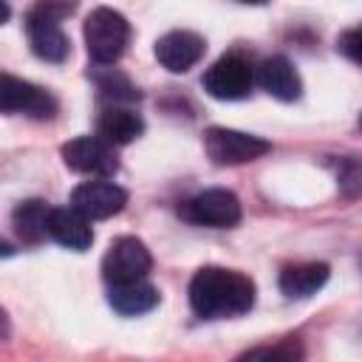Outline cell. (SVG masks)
Segmentation results:
<instances>
[{
	"label": "cell",
	"mask_w": 362,
	"mask_h": 362,
	"mask_svg": "<svg viewBox=\"0 0 362 362\" xmlns=\"http://www.w3.org/2000/svg\"><path fill=\"white\" fill-rule=\"evenodd\" d=\"M328 263H288L280 272V291L288 300H305L328 283Z\"/></svg>",
	"instance_id": "cell-14"
},
{
	"label": "cell",
	"mask_w": 362,
	"mask_h": 362,
	"mask_svg": "<svg viewBox=\"0 0 362 362\" xmlns=\"http://www.w3.org/2000/svg\"><path fill=\"white\" fill-rule=\"evenodd\" d=\"M150 266H153L150 249L133 235L116 238L110 243V249L105 252V257H102V274L110 286L139 283L150 274Z\"/></svg>",
	"instance_id": "cell-6"
},
{
	"label": "cell",
	"mask_w": 362,
	"mask_h": 362,
	"mask_svg": "<svg viewBox=\"0 0 362 362\" xmlns=\"http://www.w3.org/2000/svg\"><path fill=\"white\" fill-rule=\"evenodd\" d=\"M48 235L65 246V249H74V252H82L93 243V229H90V221L76 212L74 206H57L51 209V221H48Z\"/></svg>",
	"instance_id": "cell-13"
},
{
	"label": "cell",
	"mask_w": 362,
	"mask_h": 362,
	"mask_svg": "<svg viewBox=\"0 0 362 362\" xmlns=\"http://www.w3.org/2000/svg\"><path fill=\"white\" fill-rule=\"evenodd\" d=\"M178 215L195 226H209V229H229L240 221V201L232 189L212 187L204 189L192 198H187L178 206Z\"/></svg>",
	"instance_id": "cell-5"
},
{
	"label": "cell",
	"mask_w": 362,
	"mask_h": 362,
	"mask_svg": "<svg viewBox=\"0 0 362 362\" xmlns=\"http://www.w3.org/2000/svg\"><path fill=\"white\" fill-rule=\"evenodd\" d=\"M124 204H127V192L107 178L85 181L71 192V206L82 212L88 221H105L110 215H119Z\"/></svg>",
	"instance_id": "cell-10"
},
{
	"label": "cell",
	"mask_w": 362,
	"mask_h": 362,
	"mask_svg": "<svg viewBox=\"0 0 362 362\" xmlns=\"http://www.w3.org/2000/svg\"><path fill=\"white\" fill-rule=\"evenodd\" d=\"M255 280L238 269L204 266L189 280V305L204 320L240 317L255 305Z\"/></svg>",
	"instance_id": "cell-1"
},
{
	"label": "cell",
	"mask_w": 362,
	"mask_h": 362,
	"mask_svg": "<svg viewBox=\"0 0 362 362\" xmlns=\"http://www.w3.org/2000/svg\"><path fill=\"white\" fill-rule=\"evenodd\" d=\"M257 85H260L269 96H274V99H280V102H294V99H300V93H303V82H300L297 68H294L286 57H280V54L266 57V59L257 65Z\"/></svg>",
	"instance_id": "cell-12"
},
{
	"label": "cell",
	"mask_w": 362,
	"mask_h": 362,
	"mask_svg": "<svg viewBox=\"0 0 362 362\" xmlns=\"http://www.w3.org/2000/svg\"><path fill=\"white\" fill-rule=\"evenodd\" d=\"M337 184L345 198H362V158L359 156H348L339 161Z\"/></svg>",
	"instance_id": "cell-19"
},
{
	"label": "cell",
	"mask_w": 362,
	"mask_h": 362,
	"mask_svg": "<svg viewBox=\"0 0 362 362\" xmlns=\"http://www.w3.org/2000/svg\"><path fill=\"white\" fill-rule=\"evenodd\" d=\"M359 127H362V116H359Z\"/></svg>",
	"instance_id": "cell-23"
},
{
	"label": "cell",
	"mask_w": 362,
	"mask_h": 362,
	"mask_svg": "<svg viewBox=\"0 0 362 362\" xmlns=\"http://www.w3.org/2000/svg\"><path fill=\"white\" fill-rule=\"evenodd\" d=\"M48 221H51V206H45V201L40 198L20 201L11 212V226L25 246L42 243V238L48 235Z\"/></svg>",
	"instance_id": "cell-16"
},
{
	"label": "cell",
	"mask_w": 362,
	"mask_h": 362,
	"mask_svg": "<svg viewBox=\"0 0 362 362\" xmlns=\"http://www.w3.org/2000/svg\"><path fill=\"white\" fill-rule=\"evenodd\" d=\"M0 20H3V23H6V20H8V6H6V3H3V6H0Z\"/></svg>",
	"instance_id": "cell-22"
},
{
	"label": "cell",
	"mask_w": 362,
	"mask_h": 362,
	"mask_svg": "<svg viewBox=\"0 0 362 362\" xmlns=\"http://www.w3.org/2000/svg\"><path fill=\"white\" fill-rule=\"evenodd\" d=\"M235 362H303V345L294 337H286L274 345H260L240 354Z\"/></svg>",
	"instance_id": "cell-18"
},
{
	"label": "cell",
	"mask_w": 362,
	"mask_h": 362,
	"mask_svg": "<svg viewBox=\"0 0 362 362\" xmlns=\"http://www.w3.org/2000/svg\"><path fill=\"white\" fill-rule=\"evenodd\" d=\"M59 153H62L65 167H71L74 173H82V175L110 178L119 170L113 147L99 136H76V139L65 141Z\"/></svg>",
	"instance_id": "cell-9"
},
{
	"label": "cell",
	"mask_w": 362,
	"mask_h": 362,
	"mask_svg": "<svg viewBox=\"0 0 362 362\" xmlns=\"http://www.w3.org/2000/svg\"><path fill=\"white\" fill-rule=\"evenodd\" d=\"M204 150L212 158V164L232 167V164H246L272 150V144L260 136L240 133L232 127H209L204 133Z\"/></svg>",
	"instance_id": "cell-7"
},
{
	"label": "cell",
	"mask_w": 362,
	"mask_h": 362,
	"mask_svg": "<svg viewBox=\"0 0 362 362\" xmlns=\"http://www.w3.org/2000/svg\"><path fill=\"white\" fill-rule=\"evenodd\" d=\"M337 48H339V51H342L348 59H354L356 65H362V25L348 28V31L339 37Z\"/></svg>",
	"instance_id": "cell-21"
},
{
	"label": "cell",
	"mask_w": 362,
	"mask_h": 362,
	"mask_svg": "<svg viewBox=\"0 0 362 362\" xmlns=\"http://www.w3.org/2000/svg\"><path fill=\"white\" fill-rule=\"evenodd\" d=\"M107 303L113 305V311H119L124 317H139V314H147V311H153L158 305V288L150 286L147 280L110 286Z\"/></svg>",
	"instance_id": "cell-17"
},
{
	"label": "cell",
	"mask_w": 362,
	"mask_h": 362,
	"mask_svg": "<svg viewBox=\"0 0 362 362\" xmlns=\"http://www.w3.org/2000/svg\"><path fill=\"white\" fill-rule=\"evenodd\" d=\"M130 40V23L116 8L99 6L85 20V45L96 65H113Z\"/></svg>",
	"instance_id": "cell-3"
},
{
	"label": "cell",
	"mask_w": 362,
	"mask_h": 362,
	"mask_svg": "<svg viewBox=\"0 0 362 362\" xmlns=\"http://www.w3.org/2000/svg\"><path fill=\"white\" fill-rule=\"evenodd\" d=\"M204 48H206V42L201 34L187 31V28H175V31H167L164 37L156 40V59L170 74H184L204 57Z\"/></svg>",
	"instance_id": "cell-11"
},
{
	"label": "cell",
	"mask_w": 362,
	"mask_h": 362,
	"mask_svg": "<svg viewBox=\"0 0 362 362\" xmlns=\"http://www.w3.org/2000/svg\"><path fill=\"white\" fill-rule=\"evenodd\" d=\"M0 110L3 113H23L31 119H54L57 113V99L51 90L17 79L11 74H3L0 82Z\"/></svg>",
	"instance_id": "cell-8"
},
{
	"label": "cell",
	"mask_w": 362,
	"mask_h": 362,
	"mask_svg": "<svg viewBox=\"0 0 362 362\" xmlns=\"http://www.w3.org/2000/svg\"><path fill=\"white\" fill-rule=\"evenodd\" d=\"M204 90L212 99H223V102H235V99H246L257 82V68L238 51L223 54L221 59H215L206 74H204Z\"/></svg>",
	"instance_id": "cell-4"
},
{
	"label": "cell",
	"mask_w": 362,
	"mask_h": 362,
	"mask_svg": "<svg viewBox=\"0 0 362 362\" xmlns=\"http://www.w3.org/2000/svg\"><path fill=\"white\" fill-rule=\"evenodd\" d=\"M96 130H99V139H105L110 147L113 144H130L144 133V122L136 110H130L124 105H107L99 113Z\"/></svg>",
	"instance_id": "cell-15"
},
{
	"label": "cell",
	"mask_w": 362,
	"mask_h": 362,
	"mask_svg": "<svg viewBox=\"0 0 362 362\" xmlns=\"http://www.w3.org/2000/svg\"><path fill=\"white\" fill-rule=\"evenodd\" d=\"M99 90H102V96L110 99V105L136 102V99H139V90H136L122 74H105V76H99Z\"/></svg>",
	"instance_id": "cell-20"
},
{
	"label": "cell",
	"mask_w": 362,
	"mask_h": 362,
	"mask_svg": "<svg viewBox=\"0 0 362 362\" xmlns=\"http://www.w3.org/2000/svg\"><path fill=\"white\" fill-rule=\"evenodd\" d=\"M74 6L68 3H37L25 14V34L31 42V51L45 62H65L71 42L59 28V20L71 14Z\"/></svg>",
	"instance_id": "cell-2"
}]
</instances>
